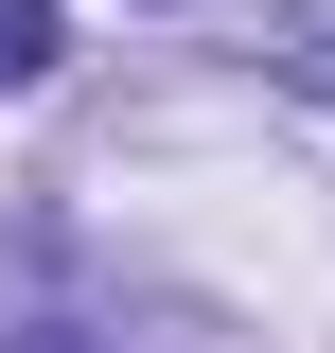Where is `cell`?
<instances>
[{
	"label": "cell",
	"instance_id": "1",
	"mask_svg": "<svg viewBox=\"0 0 335 353\" xmlns=\"http://www.w3.org/2000/svg\"><path fill=\"white\" fill-rule=\"evenodd\" d=\"M53 71V0H0V88H36Z\"/></svg>",
	"mask_w": 335,
	"mask_h": 353
}]
</instances>
